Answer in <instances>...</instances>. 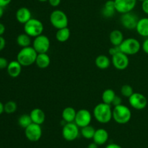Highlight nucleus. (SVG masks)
Segmentation results:
<instances>
[{"instance_id": "37998d69", "label": "nucleus", "mask_w": 148, "mask_h": 148, "mask_svg": "<svg viewBox=\"0 0 148 148\" xmlns=\"http://www.w3.org/2000/svg\"><path fill=\"white\" fill-rule=\"evenodd\" d=\"M4 112V104H3L0 101V115H1Z\"/></svg>"}, {"instance_id": "72a5a7b5", "label": "nucleus", "mask_w": 148, "mask_h": 148, "mask_svg": "<svg viewBox=\"0 0 148 148\" xmlns=\"http://www.w3.org/2000/svg\"><path fill=\"white\" fill-rule=\"evenodd\" d=\"M121 104H122V99H121V97L116 95L115 96V98H114V101H113L112 105L114 106H117L121 105Z\"/></svg>"}, {"instance_id": "aec40b11", "label": "nucleus", "mask_w": 148, "mask_h": 148, "mask_svg": "<svg viewBox=\"0 0 148 148\" xmlns=\"http://www.w3.org/2000/svg\"><path fill=\"white\" fill-rule=\"evenodd\" d=\"M51 64V58L47 53H38L36 60V64L40 69H46Z\"/></svg>"}, {"instance_id": "f257e3e1", "label": "nucleus", "mask_w": 148, "mask_h": 148, "mask_svg": "<svg viewBox=\"0 0 148 148\" xmlns=\"http://www.w3.org/2000/svg\"><path fill=\"white\" fill-rule=\"evenodd\" d=\"M92 114L98 122L101 124H107L113 119V109H111V105L109 104L103 102L100 103L93 108Z\"/></svg>"}, {"instance_id": "dca6fc26", "label": "nucleus", "mask_w": 148, "mask_h": 148, "mask_svg": "<svg viewBox=\"0 0 148 148\" xmlns=\"http://www.w3.org/2000/svg\"><path fill=\"white\" fill-rule=\"evenodd\" d=\"M108 138H109V134L108 132L105 129L100 128L95 130L92 140L94 143H95L98 145H103L107 143Z\"/></svg>"}, {"instance_id": "c85d7f7f", "label": "nucleus", "mask_w": 148, "mask_h": 148, "mask_svg": "<svg viewBox=\"0 0 148 148\" xmlns=\"http://www.w3.org/2000/svg\"><path fill=\"white\" fill-rule=\"evenodd\" d=\"M33 123L30 114H23L18 119V124L20 127L25 129Z\"/></svg>"}, {"instance_id": "473e14b6", "label": "nucleus", "mask_w": 148, "mask_h": 148, "mask_svg": "<svg viewBox=\"0 0 148 148\" xmlns=\"http://www.w3.org/2000/svg\"><path fill=\"white\" fill-rule=\"evenodd\" d=\"M9 62L7 59L4 57H0V69H7Z\"/></svg>"}, {"instance_id": "4c0bfd02", "label": "nucleus", "mask_w": 148, "mask_h": 148, "mask_svg": "<svg viewBox=\"0 0 148 148\" xmlns=\"http://www.w3.org/2000/svg\"><path fill=\"white\" fill-rule=\"evenodd\" d=\"M6 40L3 36H0V51L3 50L5 48Z\"/></svg>"}, {"instance_id": "1a4fd4ad", "label": "nucleus", "mask_w": 148, "mask_h": 148, "mask_svg": "<svg viewBox=\"0 0 148 148\" xmlns=\"http://www.w3.org/2000/svg\"><path fill=\"white\" fill-rule=\"evenodd\" d=\"M129 103L132 108L141 111L145 109L147 106V99L143 94L140 92H134L129 98Z\"/></svg>"}, {"instance_id": "9b49d317", "label": "nucleus", "mask_w": 148, "mask_h": 148, "mask_svg": "<svg viewBox=\"0 0 148 148\" xmlns=\"http://www.w3.org/2000/svg\"><path fill=\"white\" fill-rule=\"evenodd\" d=\"M25 137L29 141L37 142L41 138L42 136V129L40 125L35 123H32L31 124L25 129Z\"/></svg>"}, {"instance_id": "f8f14e48", "label": "nucleus", "mask_w": 148, "mask_h": 148, "mask_svg": "<svg viewBox=\"0 0 148 148\" xmlns=\"http://www.w3.org/2000/svg\"><path fill=\"white\" fill-rule=\"evenodd\" d=\"M111 64L118 70H124L130 64V59L128 55L123 52H119L117 54L111 56Z\"/></svg>"}, {"instance_id": "ea45409f", "label": "nucleus", "mask_w": 148, "mask_h": 148, "mask_svg": "<svg viewBox=\"0 0 148 148\" xmlns=\"http://www.w3.org/2000/svg\"><path fill=\"white\" fill-rule=\"evenodd\" d=\"M106 148H122L121 146H120L119 145L115 144V143H111V144L108 145L106 147Z\"/></svg>"}, {"instance_id": "a211bd4d", "label": "nucleus", "mask_w": 148, "mask_h": 148, "mask_svg": "<svg viewBox=\"0 0 148 148\" xmlns=\"http://www.w3.org/2000/svg\"><path fill=\"white\" fill-rule=\"evenodd\" d=\"M30 118H31L33 123L41 125L44 123L46 120V114L44 111L38 108H33L30 113Z\"/></svg>"}, {"instance_id": "2eb2a0df", "label": "nucleus", "mask_w": 148, "mask_h": 148, "mask_svg": "<svg viewBox=\"0 0 148 148\" xmlns=\"http://www.w3.org/2000/svg\"><path fill=\"white\" fill-rule=\"evenodd\" d=\"M16 19L20 24H25L28 20L32 18L31 12L27 7H20L16 12Z\"/></svg>"}, {"instance_id": "393cba45", "label": "nucleus", "mask_w": 148, "mask_h": 148, "mask_svg": "<svg viewBox=\"0 0 148 148\" xmlns=\"http://www.w3.org/2000/svg\"><path fill=\"white\" fill-rule=\"evenodd\" d=\"M70 30L69 27H64V28L58 29L56 33V39L59 42L61 43H64L67 41L70 37Z\"/></svg>"}, {"instance_id": "39448f33", "label": "nucleus", "mask_w": 148, "mask_h": 148, "mask_svg": "<svg viewBox=\"0 0 148 148\" xmlns=\"http://www.w3.org/2000/svg\"><path fill=\"white\" fill-rule=\"evenodd\" d=\"M49 20L54 28L61 29L68 27L69 19L64 12L60 10H53L50 14Z\"/></svg>"}, {"instance_id": "c03bdc74", "label": "nucleus", "mask_w": 148, "mask_h": 148, "mask_svg": "<svg viewBox=\"0 0 148 148\" xmlns=\"http://www.w3.org/2000/svg\"><path fill=\"white\" fill-rule=\"evenodd\" d=\"M3 14H4V7H0V19L2 17Z\"/></svg>"}, {"instance_id": "e433bc0d", "label": "nucleus", "mask_w": 148, "mask_h": 148, "mask_svg": "<svg viewBox=\"0 0 148 148\" xmlns=\"http://www.w3.org/2000/svg\"><path fill=\"white\" fill-rule=\"evenodd\" d=\"M61 1L62 0H49L48 2L49 3L51 7H57L58 6H59V4H61Z\"/></svg>"}, {"instance_id": "a18cd8bd", "label": "nucleus", "mask_w": 148, "mask_h": 148, "mask_svg": "<svg viewBox=\"0 0 148 148\" xmlns=\"http://www.w3.org/2000/svg\"><path fill=\"white\" fill-rule=\"evenodd\" d=\"M38 1H40V2H46V1H48L49 0H38Z\"/></svg>"}, {"instance_id": "b1692460", "label": "nucleus", "mask_w": 148, "mask_h": 148, "mask_svg": "<svg viewBox=\"0 0 148 148\" xmlns=\"http://www.w3.org/2000/svg\"><path fill=\"white\" fill-rule=\"evenodd\" d=\"M109 40L113 46H119L124 40V35L119 30H114L109 34Z\"/></svg>"}, {"instance_id": "c756f323", "label": "nucleus", "mask_w": 148, "mask_h": 148, "mask_svg": "<svg viewBox=\"0 0 148 148\" xmlns=\"http://www.w3.org/2000/svg\"><path fill=\"white\" fill-rule=\"evenodd\" d=\"M17 109V105L14 101H9L4 104V112L8 114H13Z\"/></svg>"}, {"instance_id": "0eeeda50", "label": "nucleus", "mask_w": 148, "mask_h": 148, "mask_svg": "<svg viewBox=\"0 0 148 148\" xmlns=\"http://www.w3.org/2000/svg\"><path fill=\"white\" fill-rule=\"evenodd\" d=\"M79 128L75 122L66 123L62 128V136L64 139L69 142L76 140L79 134Z\"/></svg>"}, {"instance_id": "ddd939ff", "label": "nucleus", "mask_w": 148, "mask_h": 148, "mask_svg": "<svg viewBox=\"0 0 148 148\" xmlns=\"http://www.w3.org/2000/svg\"><path fill=\"white\" fill-rule=\"evenodd\" d=\"M92 121V114L88 110L82 108L77 111L76 117L74 122L79 127H86V126L90 125Z\"/></svg>"}, {"instance_id": "4be33fe9", "label": "nucleus", "mask_w": 148, "mask_h": 148, "mask_svg": "<svg viewBox=\"0 0 148 148\" xmlns=\"http://www.w3.org/2000/svg\"><path fill=\"white\" fill-rule=\"evenodd\" d=\"M76 114L77 111L73 108V107H66V108L62 111V119H63V121H64L66 123L74 122L75 119V117H76Z\"/></svg>"}, {"instance_id": "2f4dec72", "label": "nucleus", "mask_w": 148, "mask_h": 148, "mask_svg": "<svg viewBox=\"0 0 148 148\" xmlns=\"http://www.w3.org/2000/svg\"><path fill=\"white\" fill-rule=\"evenodd\" d=\"M119 52H121V50H120L119 46H113V47L110 48L109 50H108V53H109L111 56L117 54V53H119Z\"/></svg>"}, {"instance_id": "cd10ccee", "label": "nucleus", "mask_w": 148, "mask_h": 148, "mask_svg": "<svg viewBox=\"0 0 148 148\" xmlns=\"http://www.w3.org/2000/svg\"><path fill=\"white\" fill-rule=\"evenodd\" d=\"M95 130L93 127L90 124V125L86 126V127H84L81 128L80 133L82 134V137L84 138L87 139V140H91V139L93 138V136L95 134Z\"/></svg>"}, {"instance_id": "6ab92c4d", "label": "nucleus", "mask_w": 148, "mask_h": 148, "mask_svg": "<svg viewBox=\"0 0 148 148\" xmlns=\"http://www.w3.org/2000/svg\"><path fill=\"white\" fill-rule=\"evenodd\" d=\"M116 12L114 0H108L101 10V14L106 18H111L115 14Z\"/></svg>"}, {"instance_id": "7ed1b4c3", "label": "nucleus", "mask_w": 148, "mask_h": 148, "mask_svg": "<svg viewBox=\"0 0 148 148\" xmlns=\"http://www.w3.org/2000/svg\"><path fill=\"white\" fill-rule=\"evenodd\" d=\"M132 111L127 106L119 105L113 109V119L119 124H126L132 119Z\"/></svg>"}, {"instance_id": "6e6552de", "label": "nucleus", "mask_w": 148, "mask_h": 148, "mask_svg": "<svg viewBox=\"0 0 148 148\" xmlns=\"http://www.w3.org/2000/svg\"><path fill=\"white\" fill-rule=\"evenodd\" d=\"M38 53H47L51 46V42L49 38L45 35H40L34 38L32 45Z\"/></svg>"}, {"instance_id": "20e7f679", "label": "nucleus", "mask_w": 148, "mask_h": 148, "mask_svg": "<svg viewBox=\"0 0 148 148\" xmlns=\"http://www.w3.org/2000/svg\"><path fill=\"white\" fill-rule=\"evenodd\" d=\"M119 46L121 51L128 56L137 54L142 49V44L137 39L134 38H128L124 39Z\"/></svg>"}, {"instance_id": "9d476101", "label": "nucleus", "mask_w": 148, "mask_h": 148, "mask_svg": "<svg viewBox=\"0 0 148 148\" xmlns=\"http://www.w3.org/2000/svg\"><path fill=\"white\" fill-rule=\"evenodd\" d=\"M139 17L135 13L132 12L122 14L120 18L121 24L124 27L128 30H134L137 27V23L139 21Z\"/></svg>"}, {"instance_id": "5701e85b", "label": "nucleus", "mask_w": 148, "mask_h": 148, "mask_svg": "<svg viewBox=\"0 0 148 148\" xmlns=\"http://www.w3.org/2000/svg\"><path fill=\"white\" fill-rule=\"evenodd\" d=\"M95 66L100 69H106L111 65V60L106 55L101 54L95 58Z\"/></svg>"}, {"instance_id": "79ce46f5", "label": "nucleus", "mask_w": 148, "mask_h": 148, "mask_svg": "<svg viewBox=\"0 0 148 148\" xmlns=\"http://www.w3.org/2000/svg\"><path fill=\"white\" fill-rule=\"evenodd\" d=\"M88 148H98V145H97L95 143H92L88 145Z\"/></svg>"}, {"instance_id": "f03ea898", "label": "nucleus", "mask_w": 148, "mask_h": 148, "mask_svg": "<svg viewBox=\"0 0 148 148\" xmlns=\"http://www.w3.org/2000/svg\"><path fill=\"white\" fill-rule=\"evenodd\" d=\"M38 53L33 46L22 48L17 55V60L23 66H28L36 63Z\"/></svg>"}, {"instance_id": "a878e982", "label": "nucleus", "mask_w": 148, "mask_h": 148, "mask_svg": "<svg viewBox=\"0 0 148 148\" xmlns=\"http://www.w3.org/2000/svg\"><path fill=\"white\" fill-rule=\"evenodd\" d=\"M30 38L31 37L26 34L25 33H21L17 37L16 41H17V45L21 48L27 47L31 44V38Z\"/></svg>"}, {"instance_id": "412c9836", "label": "nucleus", "mask_w": 148, "mask_h": 148, "mask_svg": "<svg viewBox=\"0 0 148 148\" xmlns=\"http://www.w3.org/2000/svg\"><path fill=\"white\" fill-rule=\"evenodd\" d=\"M135 30L142 37L148 38V17L140 19Z\"/></svg>"}, {"instance_id": "7c9ffc66", "label": "nucleus", "mask_w": 148, "mask_h": 148, "mask_svg": "<svg viewBox=\"0 0 148 148\" xmlns=\"http://www.w3.org/2000/svg\"><path fill=\"white\" fill-rule=\"evenodd\" d=\"M133 88L130 85H124L121 88V93L122 96L125 98H130L133 93H134Z\"/></svg>"}, {"instance_id": "bb28decb", "label": "nucleus", "mask_w": 148, "mask_h": 148, "mask_svg": "<svg viewBox=\"0 0 148 148\" xmlns=\"http://www.w3.org/2000/svg\"><path fill=\"white\" fill-rule=\"evenodd\" d=\"M116 95L115 91H114V90L110 89V88L105 90L102 93L103 102L105 103L111 105V104H112V102L113 101H114Z\"/></svg>"}, {"instance_id": "49530a36", "label": "nucleus", "mask_w": 148, "mask_h": 148, "mask_svg": "<svg viewBox=\"0 0 148 148\" xmlns=\"http://www.w3.org/2000/svg\"><path fill=\"white\" fill-rule=\"evenodd\" d=\"M137 1H143L144 0H137Z\"/></svg>"}, {"instance_id": "f704fd0d", "label": "nucleus", "mask_w": 148, "mask_h": 148, "mask_svg": "<svg viewBox=\"0 0 148 148\" xmlns=\"http://www.w3.org/2000/svg\"><path fill=\"white\" fill-rule=\"evenodd\" d=\"M142 10L145 14L148 15V0H144L142 1Z\"/></svg>"}, {"instance_id": "423d86ee", "label": "nucleus", "mask_w": 148, "mask_h": 148, "mask_svg": "<svg viewBox=\"0 0 148 148\" xmlns=\"http://www.w3.org/2000/svg\"><path fill=\"white\" fill-rule=\"evenodd\" d=\"M43 32V25L40 20L31 18L24 24V33L29 36L36 38L40 36Z\"/></svg>"}, {"instance_id": "f3484780", "label": "nucleus", "mask_w": 148, "mask_h": 148, "mask_svg": "<svg viewBox=\"0 0 148 148\" xmlns=\"http://www.w3.org/2000/svg\"><path fill=\"white\" fill-rule=\"evenodd\" d=\"M22 67L23 66L19 63L17 60L12 61V62H9V64L7 66V73L11 77H17L21 74Z\"/></svg>"}, {"instance_id": "c9c22d12", "label": "nucleus", "mask_w": 148, "mask_h": 148, "mask_svg": "<svg viewBox=\"0 0 148 148\" xmlns=\"http://www.w3.org/2000/svg\"><path fill=\"white\" fill-rule=\"evenodd\" d=\"M142 49L145 53L148 54V38H146L145 40L143 41V44H142Z\"/></svg>"}, {"instance_id": "4468645a", "label": "nucleus", "mask_w": 148, "mask_h": 148, "mask_svg": "<svg viewBox=\"0 0 148 148\" xmlns=\"http://www.w3.org/2000/svg\"><path fill=\"white\" fill-rule=\"evenodd\" d=\"M137 1V0H114L116 10L121 14L132 12L136 7Z\"/></svg>"}, {"instance_id": "58836bf2", "label": "nucleus", "mask_w": 148, "mask_h": 148, "mask_svg": "<svg viewBox=\"0 0 148 148\" xmlns=\"http://www.w3.org/2000/svg\"><path fill=\"white\" fill-rule=\"evenodd\" d=\"M12 0H0V7H5L10 4Z\"/></svg>"}, {"instance_id": "a19ab883", "label": "nucleus", "mask_w": 148, "mask_h": 148, "mask_svg": "<svg viewBox=\"0 0 148 148\" xmlns=\"http://www.w3.org/2000/svg\"><path fill=\"white\" fill-rule=\"evenodd\" d=\"M5 32V26L4 24L0 23V36H2Z\"/></svg>"}]
</instances>
